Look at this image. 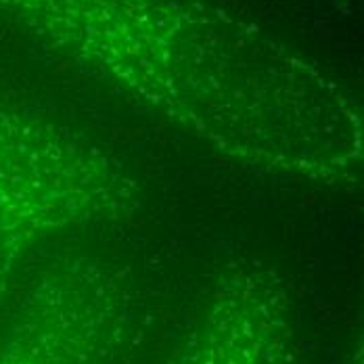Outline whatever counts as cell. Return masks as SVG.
<instances>
[{"label":"cell","mask_w":364,"mask_h":364,"mask_svg":"<svg viewBox=\"0 0 364 364\" xmlns=\"http://www.w3.org/2000/svg\"><path fill=\"white\" fill-rule=\"evenodd\" d=\"M61 151L17 115L0 111V274L61 214Z\"/></svg>","instance_id":"1"}]
</instances>
